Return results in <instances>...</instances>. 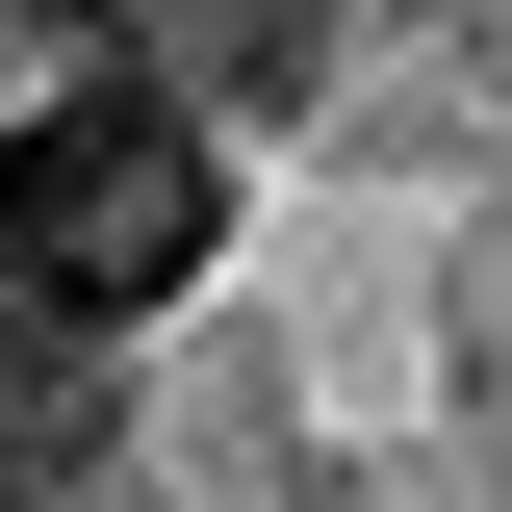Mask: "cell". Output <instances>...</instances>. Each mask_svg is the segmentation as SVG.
I'll return each instance as SVG.
<instances>
[{
	"label": "cell",
	"instance_id": "cell-1",
	"mask_svg": "<svg viewBox=\"0 0 512 512\" xmlns=\"http://www.w3.org/2000/svg\"><path fill=\"white\" fill-rule=\"evenodd\" d=\"M0 231H26L52 308H154L205 256V154L180 128H26V154H0Z\"/></svg>",
	"mask_w": 512,
	"mask_h": 512
}]
</instances>
